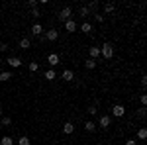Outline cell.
I'll use <instances>...</instances> for the list:
<instances>
[{
    "instance_id": "4",
    "label": "cell",
    "mask_w": 147,
    "mask_h": 145,
    "mask_svg": "<svg viewBox=\"0 0 147 145\" xmlns=\"http://www.w3.org/2000/svg\"><path fill=\"white\" fill-rule=\"evenodd\" d=\"M112 116L114 118H122V116H125V108L122 106V104H114L112 106Z\"/></svg>"
},
{
    "instance_id": "6",
    "label": "cell",
    "mask_w": 147,
    "mask_h": 145,
    "mask_svg": "<svg viewBox=\"0 0 147 145\" xmlns=\"http://www.w3.org/2000/svg\"><path fill=\"white\" fill-rule=\"evenodd\" d=\"M6 63H8L12 69L22 67V59H20V57H8V59H6Z\"/></svg>"
},
{
    "instance_id": "32",
    "label": "cell",
    "mask_w": 147,
    "mask_h": 145,
    "mask_svg": "<svg viewBox=\"0 0 147 145\" xmlns=\"http://www.w3.org/2000/svg\"><path fill=\"white\" fill-rule=\"evenodd\" d=\"M139 100H141V106L145 108V104H147V96H145V94H141V96H139Z\"/></svg>"
},
{
    "instance_id": "23",
    "label": "cell",
    "mask_w": 147,
    "mask_h": 145,
    "mask_svg": "<svg viewBox=\"0 0 147 145\" xmlns=\"http://www.w3.org/2000/svg\"><path fill=\"white\" fill-rule=\"evenodd\" d=\"M114 8H116V6H114L112 2H108V4H104V14H112V12H114Z\"/></svg>"
},
{
    "instance_id": "2",
    "label": "cell",
    "mask_w": 147,
    "mask_h": 145,
    "mask_svg": "<svg viewBox=\"0 0 147 145\" xmlns=\"http://www.w3.org/2000/svg\"><path fill=\"white\" fill-rule=\"evenodd\" d=\"M100 55L104 57V59H112L114 57V45L108 43V41H106L104 45H100Z\"/></svg>"
},
{
    "instance_id": "37",
    "label": "cell",
    "mask_w": 147,
    "mask_h": 145,
    "mask_svg": "<svg viewBox=\"0 0 147 145\" xmlns=\"http://www.w3.org/2000/svg\"><path fill=\"white\" fill-rule=\"evenodd\" d=\"M141 145H145V143H141Z\"/></svg>"
},
{
    "instance_id": "30",
    "label": "cell",
    "mask_w": 147,
    "mask_h": 145,
    "mask_svg": "<svg viewBox=\"0 0 147 145\" xmlns=\"http://www.w3.org/2000/svg\"><path fill=\"white\" fill-rule=\"evenodd\" d=\"M137 116H139V118H145V108H143V106L137 110Z\"/></svg>"
},
{
    "instance_id": "36",
    "label": "cell",
    "mask_w": 147,
    "mask_h": 145,
    "mask_svg": "<svg viewBox=\"0 0 147 145\" xmlns=\"http://www.w3.org/2000/svg\"><path fill=\"white\" fill-rule=\"evenodd\" d=\"M96 145H104V143H96Z\"/></svg>"
},
{
    "instance_id": "24",
    "label": "cell",
    "mask_w": 147,
    "mask_h": 145,
    "mask_svg": "<svg viewBox=\"0 0 147 145\" xmlns=\"http://www.w3.org/2000/svg\"><path fill=\"white\" fill-rule=\"evenodd\" d=\"M84 67H86V69H94V67H96V61L88 57V59H86V63H84Z\"/></svg>"
},
{
    "instance_id": "9",
    "label": "cell",
    "mask_w": 147,
    "mask_h": 145,
    "mask_svg": "<svg viewBox=\"0 0 147 145\" xmlns=\"http://www.w3.org/2000/svg\"><path fill=\"white\" fill-rule=\"evenodd\" d=\"M57 37H59V32H57V30H47L45 32V39L47 41H57Z\"/></svg>"
},
{
    "instance_id": "13",
    "label": "cell",
    "mask_w": 147,
    "mask_h": 145,
    "mask_svg": "<svg viewBox=\"0 0 147 145\" xmlns=\"http://www.w3.org/2000/svg\"><path fill=\"white\" fill-rule=\"evenodd\" d=\"M43 77H45V80H55V78H57L55 69H47L45 73H43Z\"/></svg>"
},
{
    "instance_id": "35",
    "label": "cell",
    "mask_w": 147,
    "mask_h": 145,
    "mask_svg": "<svg viewBox=\"0 0 147 145\" xmlns=\"http://www.w3.org/2000/svg\"><path fill=\"white\" fill-rule=\"evenodd\" d=\"M0 118H2V108H0Z\"/></svg>"
},
{
    "instance_id": "11",
    "label": "cell",
    "mask_w": 147,
    "mask_h": 145,
    "mask_svg": "<svg viewBox=\"0 0 147 145\" xmlns=\"http://www.w3.org/2000/svg\"><path fill=\"white\" fill-rule=\"evenodd\" d=\"M77 28H79V26H77V22H75V20H69V22H65V30H67L69 34L77 32Z\"/></svg>"
},
{
    "instance_id": "1",
    "label": "cell",
    "mask_w": 147,
    "mask_h": 145,
    "mask_svg": "<svg viewBox=\"0 0 147 145\" xmlns=\"http://www.w3.org/2000/svg\"><path fill=\"white\" fill-rule=\"evenodd\" d=\"M57 18H59V20H61L63 24L69 22V20H73V8H71V6H65V8H61V12L57 14Z\"/></svg>"
},
{
    "instance_id": "19",
    "label": "cell",
    "mask_w": 147,
    "mask_h": 145,
    "mask_svg": "<svg viewBox=\"0 0 147 145\" xmlns=\"http://www.w3.org/2000/svg\"><path fill=\"white\" fill-rule=\"evenodd\" d=\"M137 139H139V141H145L147 139V129L145 127H139V129H137Z\"/></svg>"
},
{
    "instance_id": "17",
    "label": "cell",
    "mask_w": 147,
    "mask_h": 145,
    "mask_svg": "<svg viewBox=\"0 0 147 145\" xmlns=\"http://www.w3.org/2000/svg\"><path fill=\"white\" fill-rule=\"evenodd\" d=\"M14 143H16V139L10 137V135H4V137L0 139V145H14Z\"/></svg>"
},
{
    "instance_id": "8",
    "label": "cell",
    "mask_w": 147,
    "mask_h": 145,
    "mask_svg": "<svg viewBox=\"0 0 147 145\" xmlns=\"http://www.w3.org/2000/svg\"><path fill=\"white\" fill-rule=\"evenodd\" d=\"M80 32H82V34H86V35H90L92 32H94V28H92L90 22H82V24H80Z\"/></svg>"
},
{
    "instance_id": "16",
    "label": "cell",
    "mask_w": 147,
    "mask_h": 145,
    "mask_svg": "<svg viewBox=\"0 0 147 145\" xmlns=\"http://www.w3.org/2000/svg\"><path fill=\"white\" fill-rule=\"evenodd\" d=\"M10 78H14V75H12L10 71H2V73H0V82H6V80H10Z\"/></svg>"
},
{
    "instance_id": "20",
    "label": "cell",
    "mask_w": 147,
    "mask_h": 145,
    "mask_svg": "<svg viewBox=\"0 0 147 145\" xmlns=\"http://www.w3.org/2000/svg\"><path fill=\"white\" fill-rule=\"evenodd\" d=\"M16 143H18V145H32V141H30V137H28V135H22V137H18V139H16Z\"/></svg>"
},
{
    "instance_id": "29",
    "label": "cell",
    "mask_w": 147,
    "mask_h": 145,
    "mask_svg": "<svg viewBox=\"0 0 147 145\" xmlns=\"http://www.w3.org/2000/svg\"><path fill=\"white\" fill-rule=\"evenodd\" d=\"M32 16H34V18H41V12L37 10V8H34V10H32Z\"/></svg>"
},
{
    "instance_id": "15",
    "label": "cell",
    "mask_w": 147,
    "mask_h": 145,
    "mask_svg": "<svg viewBox=\"0 0 147 145\" xmlns=\"http://www.w3.org/2000/svg\"><path fill=\"white\" fill-rule=\"evenodd\" d=\"M32 34L34 35H41L43 34V26H41V24H34V26H32Z\"/></svg>"
},
{
    "instance_id": "10",
    "label": "cell",
    "mask_w": 147,
    "mask_h": 145,
    "mask_svg": "<svg viewBox=\"0 0 147 145\" xmlns=\"http://www.w3.org/2000/svg\"><path fill=\"white\" fill-rule=\"evenodd\" d=\"M61 78H63V80H67V82H71V80L75 78V73H73L71 69H65V71L61 73Z\"/></svg>"
},
{
    "instance_id": "22",
    "label": "cell",
    "mask_w": 147,
    "mask_h": 145,
    "mask_svg": "<svg viewBox=\"0 0 147 145\" xmlns=\"http://www.w3.org/2000/svg\"><path fill=\"white\" fill-rule=\"evenodd\" d=\"M79 14L82 16V18H88V16H90V10H88L86 6H80V8H79Z\"/></svg>"
},
{
    "instance_id": "21",
    "label": "cell",
    "mask_w": 147,
    "mask_h": 145,
    "mask_svg": "<svg viewBox=\"0 0 147 145\" xmlns=\"http://www.w3.org/2000/svg\"><path fill=\"white\" fill-rule=\"evenodd\" d=\"M0 125H2V127H8V125H12L10 116H2V118H0Z\"/></svg>"
},
{
    "instance_id": "25",
    "label": "cell",
    "mask_w": 147,
    "mask_h": 145,
    "mask_svg": "<svg viewBox=\"0 0 147 145\" xmlns=\"http://www.w3.org/2000/svg\"><path fill=\"white\" fill-rule=\"evenodd\" d=\"M28 67H30V71H32V73H35V71L39 69V63H35V61H32V63H30Z\"/></svg>"
},
{
    "instance_id": "5",
    "label": "cell",
    "mask_w": 147,
    "mask_h": 145,
    "mask_svg": "<svg viewBox=\"0 0 147 145\" xmlns=\"http://www.w3.org/2000/svg\"><path fill=\"white\" fill-rule=\"evenodd\" d=\"M59 61H61V57L57 55V53H49V55H47V63H49V67H51V69L57 67Z\"/></svg>"
},
{
    "instance_id": "33",
    "label": "cell",
    "mask_w": 147,
    "mask_h": 145,
    "mask_svg": "<svg viewBox=\"0 0 147 145\" xmlns=\"http://www.w3.org/2000/svg\"><path fill=\"white\" fill-rule=\"evenodd\" d=\"M141 86H143V88L147 86V77H145V75H141Z\"/></svg>"
},
{
    "instance_id": "14",
    "label": "cell",
    "mask_w": 147,
    "mask_h": 145,
    "mask_svg": "<svg viewBox=\"0 0 147 145\" xmlns=\"http://www.w3.org/2000/svg\"><path fill=\"white\" fill-rule=\"evenodd\" d=\"M84 129H86L88 134H92V132L96 129V122H92V120H86V122H84Z\"/></svg>"
},
{
    "instance_id": "7",
    "label": "cell",
    "mask_w": 147,
    "mask_h": 145,
    "mask_svg": "<svg viewBox=\"0 0 147 145\" xmlns=\"http://www.w3.org/2000/svg\"><path fill=\"white\" fill-rule=\"evenodd\" d=\"M88 57L96 61V59L100 57V47H98V45H92V47H88Z\"/></svg>"
},
{
    "instance_id": "12",
    "label": "cell",
    "mask_w": 147,
    "mask_h": 145,
    "mask_svg": "<svg viewBox=\"0 0 147 145\" xmlns=\"http://www.w3.org/2000/svg\"><path fill=\"white\" fill-rule=\"evenodd\" d=\"M73 132H75V125H73V122H65V123H63V134L71 135Z\"/></svg>"
},
{
    "instance_id": "27",
    "label": "cell",
    "mask_w": 147,
    "mask_h": 145,
    "mask_svg": "<svg viewBox=\"0 0 147 145\" xmlns=\"http://www.w3.org/2000/svg\"><path fill=\"white\" fill-rule=\"evenodd\" d=\"M94 20H96L98 24H102L104 22V14H94Z\"/></svg>"
},
{
    "instance_id": "28",
    "label": "cell",
    "mask_w": 147,
    "mask_h": 145,
    "mask_svg": "<svg viewBox=\"0 0 147 145\" xmlns=\"http://www.w3.org/2000/svg\"><path fill=\"white\" fill-rule=\"evenodd\" d=\"M125 145H137L136 137H129V139H125Z\"/></svg>"
},
{
    "instance_id": "34",
    "label": "cell",
    "mask_w": 147,
    "mask_h": 145,
    "mask_svg": "<svg viewBox=\"0 0 147 145\" xmlns=\"http://www.w3.org/2000/svg\"><path fill=\"white\" fill-rule=\"evenodd\" d=\"M88 114H92V116H94V114H98V110H96V106H90V108H88Z\"/></svg>"
},
{
    "instance_id": "26",
    "label": "cell",
    "mask_w": 147,
    "mask_h": 145,
    "mask_svg": "<svg viewBox=\"0 0 147 145\" xmlns=\"http://www.w3.org/2000/svg\"><path fill=\"white\" fill-rule=\"evenodd\" d=\"M37 4H39L37 0H30V2H28V8H32V10H34V8H37Z\"/></svg>"
},
{
    "instance_id": "3",
    "label": "cell",
    "mask_w": 147,
    "mask_h": 145,
    "mask_svg": "<svg viewBox=\"0 0 147 145\" xmlns=\"http://www.w3.org/2000/svg\"><path fill=\"white\" fill-rule=\"evenodd\" d=\"M110 122H112V118L106 116V114H102L100 118H98V123H96V125H100L102 129H108V127H110Z\"/></svg>"
},
{
    "instance_id": "31",
    "label": "cell",
    "mask_w": 147,
    "mask_h": 145,
    "mask_svg": "<svg viewBox=\"0 0 147 145\" xmlns=\"http://www.w3.org/2000/svg\"><path fill=\"white\" fill-rule=\"evenodd\" d=\"M8 49H10V45H8V43H0V51H2V53L8 51Z\"/></svg>"
},
{
    "instance_id": "18",
    "label": "cell",
    "mask_w": 147,
    "mask_h": 145,
    "mask_svg": "<svg viewBox=\"0 0 147 145\" xmlns=\"http://www.w3.org/2000/svg\"><path fill=\"white\" fill-rule=\"evenodd\" d=\"M20 47H22V49H30V47H32V39H30V37H22V39H20Z\"/></svg>"
}]
</instances>
